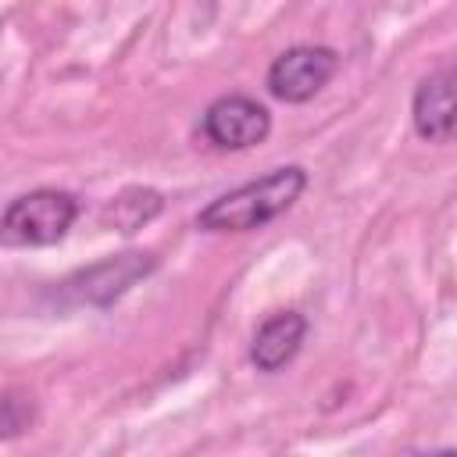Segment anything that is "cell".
Instances as JSON below:
<instances>
[{
  "instance_id": "4",
  "label": "cell",
  "mask_w": 457,
  "mask_h": 457,
  "mask_svg": "<svg viewBox=\"0 0 457 457\" xmlns=\"http://www.w3.org/2000/svg\"><path fill=\"white\" fill-rule=\"evenodd\" d=\"M339 68V54L332 46H289L268 68V89L275 100L307 104L318 96Z\"/></svg>"
},
{
  "instance_id": "5",
  "label": "cell",
  "mask_w": 457,
  "mask_h": 457,
  "mask_svg": "<svg viewBox=\"0 0 457 457\" xmlns=\"http://www.w3.org/2000/svg\"><path fill=\"white\" fill-rule=\"evenodd\" d=\"M268 132H271V114L253 96L228 93V96H218L204 111V136L218 150H246V146H257V143L268 139Z\"/></svg>"
},
{
  "instance_id": "2",
  "label": "cell",
  "mask_w": 457,
  "mask_h": 457,
  "mask_svg": "<svg viewBox=\"0 0 457 457\" xmlns=\"http://www.w3.org/2000/svg\"><path fill=\"white\" fill-rule=\"evenodd\" d=\"M79 218V200L64 189H32L0 214V246H50Z\"/></svg>"
},
{
  "instance_id": "1",
  "label": "cell",
  "mask_w": 457,
  "mask_h": 457,
  "mask_svg": "<svg viewBox=\"0 0 457 457\" xmlns=\"http://www.w3.org/2000/svg\"><path fill=\"white\" fill-rule=\"evenodd\" d=\"M307 186V171L296 168V164H286V168H275L218 200H211L200 214H196V225L204 232H250V228H261L268 221H275L278 214H286L296 196L303 193Z\"/></svg>"
},
{
  "instance_id": "7",
  "label": "cell",
  "mask_w": 457,
  "mask_h": 457,
  "mask_svg": "<svg viewBox=\"0 0 457 457\" xmlns=\"http://www.w3.org/2000/svg\"><path fill=\"white\" fill-rule=\"evenodd\" d=\"M303 336H307V318L296 311H278L264 318L261 328L253 332L250 361L257 364V371H278L300 353Z\"/></svg>"
},
{
  "instance_id": "3",
  "label": "cell",
  "mask_w": 457,
  "mask_h": 457,
  "mask_svg": "<svg viewBox=\"0 0 457 457\" xmlns=\"http://www.w3.org/2000/svg\"><path fill=\"white\" fill-rule=\"evenodd\" d=\"M157 268L154 253L143 250H129L118 257H107L100 264H89L82 271H75L71 278H64L54 293V300H61L64 307H107L118 296H125L139 278H146Z\"/></svg>"
},
{
  "instance_id": "9",
  "label": "cell",
  "mask_w": 457,
  "mask_h": 457,
  "mask_svg": "<svg viewBox=\"0 0 457 457\" xmlns=\"http://www.w3.org/2000/svg\"><path fill=\"white\" fill-rule=\"evenodd\" d=\"M32 421V400L18 396V393H0V439L7 436H21Z\"/></svg>"
},
{
  "instance_id": "6",
  "label": "cell",
  "mask_w": 457,
  "mask_h": 457,
  "mask_svg": "<svg viewBox=\"0 0 457 457\" xmlns=\"http://www.w3.org/2000/svg\"><path fill=\"white\" fill-rule=\"evenodd\" d=\"M414 132L428 143H450L453 139V71L439 68L425 75L411 100Z\"/></svg>"
},
{
  "instance_id": "8",
  "label": "cell",
  "mask_w": 457,
  "mask_h": 457,
  "mask_svg": "<svg viewBox=\"0 0 457 457\" xmlns=\"http://www.w3.org/2000/svg\"><path fill=\"white\" fill-rule=\"evenodd\" d=\"M157 211H161V193H154V189H139V186H136V189L118 193V196L107 204L104 221L114 225L118 232H136V228H143Z\"/></svg>"
}]
</instances>
